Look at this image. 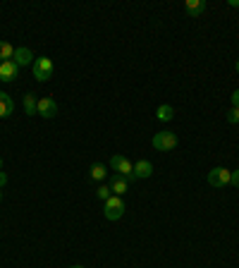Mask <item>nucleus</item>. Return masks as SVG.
Here are the masks:
<instances>
[{"mask_svg": "<svg viewBox=\"0 0 239 268\" xmlns=\"http://www.w3.org/2000/svg\"><path fill=\"white\" fill-rule=\"evenodd\" d=\"M110 168L115 170V175H122V178L127 179V182H134V163L129 161L127 156H120V153H115L110 158Z\"/></svg>", "mask_w": 239, "mask_h": 268, "instance_id": "f257e3e1", "label": "nucleus"}, {"mask_svg": "<svg viewBox=\"0 0 239 268\" xmlns=\"http://www.w3.org/2000/svg\"><path fill=\"white\" fill-rule=\"evenodd\" d=\"M31 72H34V79H36V82H48V79L53 77V60L46 58V55H41V58L34 60Z\"/></svg>", "mask_w": 239, "mask_h": 268, "instance_id": "f03ea898", "label": "nucleus"}, {"mask_svg": "<svg viewBox=\"0 0 239 268\" xmlns=\"http://www.w3.org/2000/svg\"><path fill=\"white\" fill-rule=\"evenodd\" d=\"M151 144H153L156 151H172L177 146V134L175 132H167V129L165 132H158V134H153Z\"/></svg>", "mask_w": 239, "mask_h": 268, "instance_id": "7ed1b4c3", "label": "nucleus"}, {"mask_svg": "<svg viewBox=\"0 0 239 268\" xmlns=\"http://www.w3.org/2000/svg\"><path fill=\"white\" fill-rule=\"evenodd\" d=\"M103 213H106V218L108 220H120L122 215H125V201H122V197H115L112 194L108 201H103Z\"/></svg>", "mask_w": 239, "mask_h": 268, "instance_id": "20e7f679", "label": "nucleus"}, {"mask_svg": "<svg viewBox=\"0 0 239 268\" xmlns=\"http://www.w3.org/2000/svg\"><path fill=\"white\" fill-rule=\"evenodd\" d=\"M230 182H232V170H227V168H213L208 173V184L211 187H227Z\"/></svg>", "mask_w": 239, "mask_h": 268, "instance_id": "39448f33", "label": "nucleus"}, {"mask_svg": "<svg viewBox=\"0 0 239 268\" xmlns=\"http://www.w3.org/2000/svg\"><path fill=\"white\" fill-rule=\"evenodd\" d=\"M36 115L46 118V120L55 118V115H57V101H55V98H51V96H43V98H38Z\"/></svg>", "mask_w": 239, "mask_h": 268, "instance_id": "423d86ee", "label": "nucleus"}, {"mask_svg": "<svg viewBox=\"0 0 239 268\" xmlns=\"http://www.w3.org/2000/svg\"><path fill=\"white\" fill-rule=\"evenodd\" d=\"M34 53L29 51V48H15V55H12V62L17 65V67H24V65H34Z\"/></svg>", "mask_w": 239, "mask_h": 268, "instance_id": "0eeeda50", "label": "nucleus"}, {"mask_svg": "<svg viewBox=\"0 0 239 268\" xmlns=\"http://www.w3.org/2000/svg\"><path fill=\"white\" fill-rule=\"evenodd\" d=\"M17 72H19V67L12 60L0 62V79H2V82H15V79H17Z\"/></svg>", "mask_w": 239, "mask_h": 268, "instance_id": "6e6552de", "label": "nucleus"}, {"mask_svg": "<svg viewBox=\"0 0 239 268\" xmlns=\"http://www.w3.org/2000/svg\"><path fill=\"white\" fill-rule=\"evenodd\" d=\"M153 175V163L151 161H136L134 163V178L136 179H148Z\"/></svg>", "mask_w": 239, "mask_h": 268, "instance_id": "1a4fd4ad", "label": "nucleus"}, {"mask_svg": "<svg viewBox=\"0 0 239 268\" xmlns=\"http://www.w3.org/2000/svg\"><path fill=\"white\" fill-rule=\"evenodd\" d=\"M129 189V182L122 175H112L110 178V192L115 194V197H122L125 192Z\"/></svg>", "mask_w": 239, "mask_h": 268, "instance_id": "9d476101", "label": "nucleus"}, {"mask_svg": "<svg viewBox=\"0 0 239 268\" xmlns=\"http://www.w3.org/2000/svg\"><path fill=\"white\" fill-rule=\"evenodd\" d=\"M184 10H186L189 17H199V15L206 12V0H186L184 2Z\"/></svg>", "mask_w": 239, "mask_h": 268, "instance_id": "9b49d317", "label": "nucleus"}, {"mask_svg": "<svg viewBox=\"0 0 239 268\" xmlns=\"http://www.w3.org/2000/svg\"><path fill=\"white\" fill-rule=\"evenodd\" d=\"M12 110H15V101L5 91H0V118H10Z\"/></svg>", "mask_w": 239, "mask_h": 268, "instance_id": "f8f14e48", "label": "nucleus"}, {"mask_svg": "<svg viewBox=\"0 0 239 268\" xmlns=\"http://www.w3.org/2000/svg\"><path fill=\"white\" fill-rule=\"evenodd\" d=\"M106 175H108V168H106L103 163H93L91 168H89V178L96 179V182H103Z\"/></svg>", "mask_w": 239, "mask_h": 268, "instance_id": "ddd939ff", "label": "nucleus"}, {"mask_svg": "<svg viewBox=\"0 0 239 268\" xmlns=\"http://www.w3.org/2000/svg\"><path fill=\"white\" fill-rule=\"evenodd\" d=\"M156 118L160 120V122H170L172 118H175V108L167 106V103H163V106H158V110H156Z\"/></svg>", "mask_w": 239, "mask_h": 268, "instance_id": "4468645a", "label": "nucleus"}, {"mask_svg": "<svg viewBox=\"0 0 239 268\" xmlns=\"http://www.w3.org/2000/svg\"><path fill=\"white\" fill-rule=\"evenodd\" d=\"M36 106H38L36 96H34V93H27V96H24V113H27V115H36Z\"/></svg>", "mask_w": 239, "mask_h": 268, "instance_id": "2eb2a0df", "label": "nucleus"}, {"mask_svg": "<svg viewBox=\"0 0 239 268\" xmlns=\"http://www.w3.org/2000/svg\"><path fill=\"white\" fill-rule=\"evenodd\" d=\"M12 55H15V48H12L7 41H0V62L12 60Z\"/></svg>", "mask_w": 239, "mask_h": 268, "instance_id": "dca6fc26", "label": "nucleus"}, {"mask_svg": "<svg viewBox=\"0 0 239 268\" xmlns=\"http://www.w3.org/2000/svg\"><path fill=\"white\" fill-rule=\"evenodd\" d=\"M96 197L101 199V201H108V199L112 197V192H110V184H103V182H101V187L96 189Z\"/></svg>", "mask_w": 239, "mask_h": 268, "instance_id": "f3484780", "label": "nucleus"}, {"mask_svg": "<svg viewBox=\"0 0 239 268\" xmlns=\"http://www.w3.org/2000/svg\"><path fill=\"white\" fill-rule=\"evenodd\" d=\"M227 122L239 125V108H230V113H227Z\"/></svg>", "mask_w": 239, "mask_h": 268, "instance_id": "a211bd4d", "label": "nucleus"}, {"mask_svg": "<svg viewBox=\"0 0 239 268\" xmlns=\"http://www.w3.org/2000/svg\"><path fill=\"white\" fill-rule=\"evenodd\" d=\"M230 98H232V108H239V89L232 91V96H230Z\"/></svg>", "mask_w": 239, "mask_h": 268, "instance_id": "6ab92c4d", "label": "nucleus"}, {"mask_svg": "<svg viewBox=\"0 0 239 268\" xmlns=\"http://www.w3.org/2000/svg\"><path fill=\"white\" fill-rule=\"evenodd\" d=\"M230 184L239 187V170H235V173H232V182H230Z\"/></svg>", "mask_w": 239, "mask_h": 268, "instance_id": "aec40b11", "label": "nucleus"}, {"mask_svg": "<svg viewBox=\"0 0 239 268\" xmlns=\"http://www.w3.org/2000/svg\"><path fill=\"white\" fill-rule=\"evenodd\" d=\"M5 184H7V175H5V173H2V170H0V189H2V187H5Z\"/></svg>", "mask_w": 239, "mask_h": 268, "instance_id": "412c9836", "label": "nucleus"}, {"mask_svg": "<svg viewBox=\"0 0 239 268\" xmlns=\"http://www.w3.org/2000/svg\"><path fill=\"white\" fill-rule=\"evenodd\" d=\"M227 5L230 7H239V0H227Z\"/></svg>", "mask_w": 239, "mask_h": 268, "instance_id": "4be33fe9", "label": "nucleus"}, {"mask_svg": "<svg viewBox=\"0 0 239 268\" xmlns=\"http://www.w3.org/2000/svg\"><path fill=\"white\" fill-rule=\"evenodd\" d=\"M235 70H237V74H239V60H237V62H235Z\"/></svg>", "mask_w": 239, "mask_h": 268, "instance_id": "5701e85b", "label": "nucleus"}, {"mask_svg": "<svg viewBox=\"0 0 239 268\" xmlns=\"http://www.w3.org/2000/svg\"><path fill=\"white\" fill-rule=\"evenodd\" d=\"M0 170H2V158H0Z\"/></svg>", "mask_w": 239, "mask_h": 268, "instance_id": "b1692460", "label": "nucleus"}, {"mask_svg": "<svg viewBox=\"0 0 239 268\" xmlns=\"http://www.w3.org/2000/svg\"><path fill=\"white\" fill-rule=\"evenodd\" d=\"M70 268H84V266H70Z\"/></svg>", "mask_w": 239, "mask_h": 268, "instance_id": "393cba45", "label": "nucleus"}, {"mask_svg": "<svg viewBox=\"0 0 239 268\" xmlns=\"http://www.w3.org/2000/svg\"><path fill=\"white\" fill-rule=\"evenodd\" d=\"M0 199H2V189H0Z\"/></svg>", "mask_w": 239, "mask_h": 268, "instance_id": "a878e982", "label": "nucleus"}]
</instances>
